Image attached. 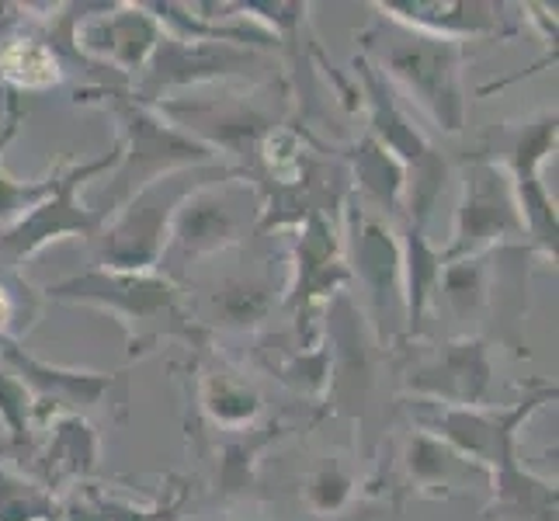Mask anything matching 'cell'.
<instances>
[{
	"label": "cell",
	"mask_w": 559,
	"mask_h": 521,
	"mask_svg": "<svg viewBox=\"0 0 559 521\" xmlns=\"http://www.w3.org/2000/svg\"><path fill=\"white\" fill-rule=\"evenodd\" d=\"M46 296L98 306V310L115 317L126 331L132 355L150 352L164 338L188 341L191 347H202L209 341L199 313L185 303V288L164 272H111V268L94 264L81 275L46 285Z\"/></svg>",
	"instance_id": "6da1fadb"
},
{
	"label": "cell",
	"mask_w": 559,
	"mask_h": 521,
	"mask_svg": "<svg viewBox=\"0 0 559 521\" xmlns=\"http://www.w3.org/2000/svg\"><path fill=\"white\" fill-rule=\"evenodd\" d=\"M365 52L376 56V70L393 87H403L411 102L428 115L441 132L466 129V87H462V67H466V43L424 35L417 28L396 25L390 17H376L372 28L361 32Z\"/></svg>",
	"instance_id": "7a4b0ae2"
},
{
	"label": "cell",
	"mask_w": 559,
	"mask_h": 521,
	"mask_svg": "<svg viewBox=\"0 0 559 521\" xmlns=\"http://www.w3.org/2000/svg\"><path fill=\"white\" fill-rule=\"evenodd\" d=\"M76 102L102 105L122 126V137H119L122 161H119V174H115L105 216L119 209L122 202H129L150 181L167 178V174H175V170L209 167L219 161L209 146L191 140L188 132H181L175 122H167L153 105L132 98L129 91L91 87V91H76Z\"/></svg>",
	"instance_id": "3957f363"
},
{
	"label": "cell",
	"mask_w": 559,
	"mask_h": 521,
	"mask_svg": "<svg viewBox=\"0 0 559 521\" xmlns=\"http://www.w3.org/2000/svg\"><path fill=\"white\" fill-rule=\"evenodd\" d=\"M223 170L229 167H188L140 188L129 202H122L105 216L98 237H94V244H98V264L111 268V272H157L178 202L191 188H199L202 181L216 178Z\"/></svg>",
	"instance_id": "277c9868"
},
{
	"label": "cell",
	"mask_w": 559,
	"mask_h": 521,
	"mask_svg": "<svg viewBox=\"0 0 559 521\" xmlns=\"http://www.w3.org/2000/svg\"><path fill=\"white\" fill-rule=\"evenodd\" d=\"M355 81L361 84L358 102L369 111V137L407 170V199H403V220L417 226L428 223L431 209L445 188V161L428 143V137L414 126L407 108L400 105L396 87L376 70L369 56H355Z\"/></svg>",
	"instance_id": "5b68a950"
},
{
	"label": "cell",
	"mask_w": 559,
	"mask_h": 521,
	"mask_svg": "<svg viewBox=\"0 0 559 521\" xmlns=\"http://www.w3.org/2000/svg\"><path fill=\"white\" fill-rule=\"evenodd\" d=\"M258 223H261L258 188L229 167L216 174V178L202 181L199 188H191L178 202L175 220H170L167 229L160 268L164 261H175L178 268H185L219 254L226 247H237L247 237V229Z\"/></svg>",
	"instance_id": "8992f818"
},
{
	"label": "cell",
	"mask_w": 559,
	"mask_h": 521,
	"mask_svg": "<svg viewBox=\"0 0 559 521\" xmlns=\"http://www.w3.org/2000/svg\"><path fill=\"white\" fill-rule=\"evenodd\" d=\"M556 137H559V115L552 108L532 115V119L500 126L493 132L497 143L479 153V157L504 167L518 212H522L525 223V240L538 258H546L552 264L559 250V223H556V199L543 185V167L552 157Z\"/></svg>",
	"instance_id": "52a82bcc"
},
{
	"label": "cell",
	"mask_w": 559,
	"mask_h": 521,
	"mask_svg": "<svg viewBox=\"0 0 559 521\" xmlns=\"http://www.w3.org/2000/svg\"><path fill=\"white\" fill-rule=\"evenodd\" d=\"M559 396L556 382L532 379L528 393L511 403V407H473V411H449V407H435L431 414H417V428L441 438L445 446H452L459 455H466L476 462L479 470L497 473L518 462L522 455V431L525 424Z\"/></svg>",
	"instance_id": "ba28073f"
},
{
	"label": "cell",
	"mask_w": 559,
	"mask_h": 521,
	"mask_svg": "<svg viewBox=\"0 0 559 521\" xmlns=\"http://www.w3.org/2000/svg\"><path fill=\"white\" fill-rule=\"evenodd\" d=\"M122 161V146L119 140L111 143L108 153L94 161H84V164H60L56 167V185L49 196L38 202L28 216H22L14 226L4 229V237H0V250H4V258L11 264H25L28 258H35L38 250L52 240H63V237H84V240H94L98 237V229L105 223L102 209L94 205H84L81 199V188L94 178H102L105 170H115Z\"/></svg>",
	"instance_id": "9c48e42d"
},
{
	"label": "cell",
	"mask_w": 559,
	"mask_h": 521,
	"mask_svg": "<svg viewBox=\"0 0 559 521\" xmlns=\"http://www.w3.org/2000/svg\"><path fill=\"white\" fill-rule=\"evenodd\" d=\"M508 244H528L511 181L504 167L473 153L466 167H462V199L455 209L452 240L441 250V261L449 264L462 258H476Z\"/></svg>",
	"instance_id": "30bf717a"
},
{
	"label": "cell",
	"mask_w": 559,
	"mask_h": 521,
	"mask_svg": "<svg viewBox=\"0 0 559 521\" xmlns=\"http://www.w3.org/2000/svg\"><path fill=\"white\" fill-rule=\"evenodd\" d=\"M403 386L431 407L473 411L487 407L490 400V341L479 334L420 344L411 362L400 369Z\"/></svg>",
	"instance_id": "8fae6325"
},
{
	"label": "cell",
	"mask_w": 559,
	"mask_h": 521,
	"mask_svg": "<svg viewBox=\"0 0 559 521\" xmlns=\"http://www.w3.org/2000/svg\"><path fill=\"white\" fill-rule=\"evenodd\" d=\"M344 261H348L352 279L361 285L369 299L372 331L379 334L382 320H390L396 306H403V254L393 220L382 216L379 209L361 202L358 196L344 199Z\"/></svg>",
	"instance_id": "7c38bea8"
},
{
	"label": "cell",
	"mask_w": 559,
	"mask_h": 521,
	"mask_svg": "<svg viewBox=\"0 0 559 521\" xmlns=\"http://www.w3.org/2000/svg\"><path fill=\"white\" fill-rule=\"evenodd\" d=\"M264 56L258 49H243L234 43H202V38H178L164 32L129 94L140 98L143 105H160L175 87L219 81V76H243L250 70H258Z\"/></svg>",
	"instance_id": "4fadbf2b"
},
{
	"label": "cell",
	"mask_w": 559,
	"mask_h": 521,
	"mask_svg": "<svg viewBox=\"0 0 559 521\" xmlns=\"http://www.w3.org/2000/svg\"><path fill=\"white\" fill-rule=\"evenodd\" d=\"M0 355L11 365V372L22 379V386L32 396V417L35 431L46 428L56 417H87L91 411L111 403L119 372H84V369H63V365H49L43 358L28 355L22 341L4 338L0 341Z\"/></svg>",
	"instance_id": "5bb4252c"
},
{
	"label": "cell",
	"mask_w": 559,
	"mask_h": 521,
	"mask_svg": "<svg viewBox=\"0 0 559 521\" xmlns=\"http://www.w3.org/2000/svg\"><path fill=\"white\" fill-rule=\"evenodd\" d=\"M352 282L344 244L331 216L310 212L296 223L293 237V282L285 288V306L299 317H310L320 303H331Z\"/></svg>",
	"instance_id": "9a60e30c"
},
{
	"label": "cell",
	"mask_w": 559,
	"mask_h": 521,
	"mask_svg": "<svg viewBox=\"0 0 559 521\" xmlns=\"http://www.w3.org/2000/svg\"><path fill=\"white\" fill-rule=\"evenodd\" d=\"M164 35V25L153 17L146 4H122V8H102V14L84 17L73 28V43L91 63L119 70L126 76H140L150 63Z\"/></svg>",
	"instance_id": "2e32d148"
},
{
	"label": "cell",
	"mask_w": 559,
	"mask_h": 521,
	"mask_svg": "<svg viewBox=\"0 0 559 521\" xmlns=\"http://www.w3.org/2000/svg\"><path fill=\"white\" fill-rule=\"evenodd\" d=\"M376 11L396 25L452 38V43L514 35V14H508L504 4H479V0H441V4L438 0H379Z\"/></svg>",
	"instance_id": "e0dca14e"
},
{
	"label": "cell",
	"mask_w": 559,
	"mask_h": 521,
	"mask_svg": "<svg viewBox=\"0 0 559 521\" xmlns=\"http://www.w3.org/2000/svg\"><path fill=\"white\" fill-rule=\"evenodd\" d=\"M400 466L411 490L428 494V497H449L452 490H462L469 484H490L487 470H479L476 462L459 455L452 446H445L441 438L420 428H414L407 441H403Z\"/></svg>",
	"instance_id": "ac0fdd59"
},
{
	"label": "cell",
	"mask_w": 559,
	"mask_h": 521,
	"mask_svg": "<svg viewBox=\"0 0 559 521\" xmlns=\"http://www.w3.org/2000/svg\"><path fill=\"white\" fill-rule=\"evenodd\" d=\"M344 164H348V181H355V191L361 202H369L372 209H379L382 216H403V199H407V170L403 164L385 153L369 132L352 143L341 153Z\"/></svg>",
	"instance_id": "d6986e66"
},
{
	"label": "cell",
	"mask_w": 559,
	"mask_h": 521,
	"mask_svg": "<svg viewBox=\"0 0 559 521\" xmlns=\"http://www.w3.org/2000/svg\"><path fill=\"white\" fill-rule=\"evenodd\" d=\"M556 479L532 473L518 459L490 473V505L484 508V521H556Z\"/></svg>",
	"instance_id": "ffe728a7"
},
{
	"label": "cell",
	"mask_w": 559,
	"mask_h": 521,
	"mask_svg": "<svg viewBox=\"0 0 559 521\" xmlns=\"http://www.w3.org/2000/svg\"><path fill=\"white\" fill-rule=\"evenodd\" d=\"M102 459V435L87 417H56L49 431V446L43 452V484L52 487H70L87 479L98 470Z\"/></svg>",
	"instance_id": "44dd1931"
},
{
	"label": "cell",
	"mask_w": 559,
	"mask_h": 521,
	"mask_svg": "<svg viewBox=\"0 0 559 521\" xmlns=\"http://www.w3.org/2000/svg\"><path fill=\"white\" fill-rule=\"evenodd\" d=\"M400 254H403V310H407V331L417 338L424 317L438 303V279H441V250L428 244L424 226L403 220L400 229Z\"/></svg>",
	"instance_id": "7402d4cb"
},
{
	"label": "cell",
	"mask_w": 559,
	"mask_h": 521,
	"mask_svg": "<svg viewBox=\"0 0 559 521\" xmlns=\"http://www.w3.org/2000/svg\"><path fill=\"white\" fill-rule=\"evenodd\" d=\"M199 407L216 428L240 435L261 414V393L247 376L226 369V365H209L199 376Z\"/></svg>",
	"instance_id": "603a6c76"
},
{
	"label": "cell",
	"mask_w": 559,
	"mask_h": 521,
	"mask_svg": "<svg viewBox=\"0 0 559 521\" xmlns=\"http://www.w3.org/2000/svg\"><path fill=\"white\" fill-rule=\"evenodd\" d=\"M67 76L60 49L43 35H8L0 38V81H8L14 94L46 91Z\"/></svg>",
	"instance_id": "cb8c5ba5"
},
{
	"label": "cell",
	"mask_w": 559,
	"mask_h": 521,
	"mask_svg": "<svg viewBox=\"0 0 559 521\" xmlns=\"http://www.w3.org/2000/svg\"><path fill=\"white\" fill-rule=\"evenodd\" d=\"M25 122V105H22V94L8 91L4 94V122H0V161H4V150L8 143L17 137V129ZM56 185V167L46 174V178H35V181H14L11 174L0 164V226H14L22 216L43 202Z\"/></svg>",
	"instance_id": "d4e9b609"
},
{
	"label": "cell",
	"mask_w": 559,
	"mask_h": 521,
	"mask_svg": "<svg viewBox=\"0 0 559 521\" xmlns=\"http://www.w3.org/2000/svg\"><path fill=\"white\" fill-rule=\"evenodd\" d=\"M212 306H216V320L229 331H254L275 310V296L264 279H229L216 288Z\"/></svg>",
	"instance_id": "484cf974"
},
{
	"label": "cell",
	"mask_w": 559,
	"mask_h": 521,
	"mask_svg": "<svg viewBox=\"0 0 559 521\" xmlns=\"http://www.w3.org/2000/svg\"><path fill=\"white\" fill-rule=\"evenodd\" d=\"M278 424L264 431H243V438H229L219 449V470H216V487L223 497L247 494L258 479V459L261 452L278 438Z\"/></svg>",
	"instance_id": "4316f807"
},
{
	"label": "cell",
	"mask_w": 559,
	"mask_h": 521,
	"mask_svg": "<svg viewBox=\"0 0 559 521\" xmlns=\"http://www.w3.org/2000/svg\"><path fill=\"white\" fill-rule=\"evenodd\" d=\"M60 497L43 479L0 466V521H56Z\"/></svg>",
	"instance_id": "83f0119b"
},
{
	"label": "cell",
	"mask_w": 559,
	"mask_h": 521,
	"mask_svg": "<svg viewBox=\"0 0 559 521\" xmlns=\"http://www.w3.org/2000/svg\"><path fill=\"white\" fill-rule=\"evenodd\" d=\"M355 487L358 479L352 473V466L344 459H323L320 466L306 476V505L310 511H317L320 518H331L337 511H344L355 500Z\"/></svg>",
	"instance_id": "f1b7e54d"
},
{
	"label": "cell",
	"mask_w": 559,
	"mask_h": 521,
	"mask_svg": "<svg viewBox=\"0 0 559 521\" xmlns=\"http://www.w3.org/2000/svg\"><path fill=\"white\" fill-rule=\"evenodd\" d=\"M0 421H4L8 438L14 449H28L35 438V417H32V396L14 372L0 369Z\"/></svg>",
	"instance_id": "f546056e"
},
{
	"label": "cell",
	"mask_w": 559,
	"mask_h": 521,
	"mask_svg": "<svg viewBox=\"0 0 559 521\" xmlns=\"http://www.w3.org/2000/svg\"><path fill=\"white\" fill-rule=\"evenodd\" d=\"M38 313V299L25 282L0 279V341L14 338L32 327V317Z\"/></svg>",
	"instance_id": "4dcf8cb0"
},
{
	"label": "cell",
	"mask_w": 559,
	"mask_h": 521,
	"mask_svg": "<svg viewBox=\"0 0 559 521\" xmlns=\"http://www.w3.org/2000/svg\"><path fill=\"white\" fill-rule=\"evenodd\" d=\"M4 11H8V8H0V14H4ZM0 22H4V17H0Z\"/></svg>",
	"instance_id": "1f68e13d"
},
{
	"label": "cell",
	"mask_w": 559,
	"mask_h": 521,
	"mask_svg": "<svg viewBox=\"0 0 559 521\" xmlns=\"http://www.w3.org/2000/svg\"><path fill=\"white\" fill-rule=\"evenodd\" d=\"M164 521H170V518H164Z\"/></svg>",
	"instance_id": "d6a6232c"
}]
</instances>
